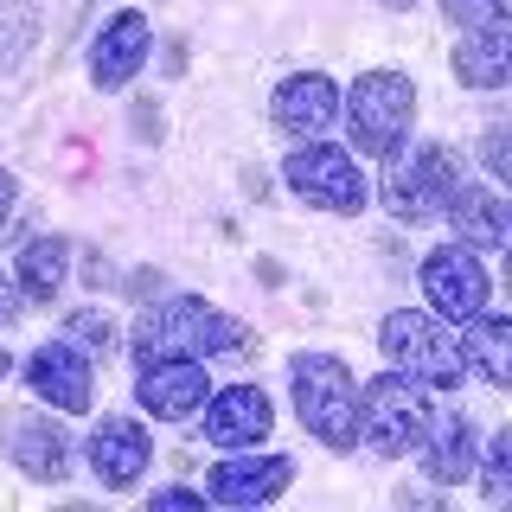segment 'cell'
Wrapping results in <instances>:
<instances>
[{
	"label": "cell",
	"instance_id": "obj_1",
	"mask_svg": "<svg viewBox=\"0 0 512 512\" xmlns=\"http://www.w3.org/2000/svg\"><path fill=\"white\" fill-rule=\"evenodd\" d=\"M244 340H250V333L237 327L224 308L199 301V295L141 308V320H135V359L141 365H154V359H212V352H231Z\"/></svg>",
	"mask_w": 512,
	"mask_h": 512
},
{
	"label": "cell",
	"instance_id": "obj_2",
	"mask_svg": "<svg viewBox=\"0 0 512 512\" xmlns=\"http://www.w3.org/2000/svg\"><path fill=\"white\" fill-rule=\"evenodd\" d=\"M295 416H301V429L327 448L359 442V384H352L346 359H333V352H301L295 359Z\"/></svg>",
	"mask_w": 512,
	"mask_h": 512
},
{
	"label": "cell",
	"instance_id": "obj_3",
	"mask_svg": "<svg viewBox=\"0 0 512 512\" xmlns=\"http://www.w3.org/2000/svg\"><path fill=\"white\" fill-rule=\"evenodd\" d=\"M378 346H384V359H391V372H404L416 384L455 391V384L468 378V352H461V340L442 327L436 314H423V308H397L378 327Z\"/></svg>",
	"mask_w": 512,
	"mask_h": 512
},
{
	"label": "cell",
	"instance_id": "obj_4",
	"mask_svg": "<svg viewBox=\"0 0 512 512\" xmlns=\"http://www.w3.org/2000/svg\"><path fill=\"white\" fill-rule=\"evenodd\" d=\"M429 397L423 384L404 372H378L359 384V442L378 448V455H416L429 436Z\"/></svg>",
	"mask_w": 512,
	"mask_h": 512
},
{
	"label": "cell",
	"instance_id": "obj_5",
	"mask_svg": "<svg viewBox=\"0 0 512 512\" xmlns=\"http://www.w3.org/2000/svg\"><path fill=\"white\" fill-rule=\"evenodd\" d=\"M391 160V173H384V205H391L397 224H423V218H442L448 192L461 186V160L455 148H442V141H404Z\"/></svg>",
	"mask_w": 512,
	"mask_h": 512
},
{
	"label": "cell",
	"instance_id": "obj_6",
	"mask_svg": "<svg viewBox=\"0 0 512 512\" xmlns=\"http://www.w3.org/2000/svg\"><path fill=\"white\" fill-rule=\"evenodd\" d=\"M346 122L359 154H397L416 128V84L404 71H365L346 90Z\"/></svg>",
	"mask_w": 512,
	"mask_h": 512
},
{
	"label": "cell",
	"instance_id": "obj_7",
	"mask_svg": "<svg viewBox=\"0 0 512 512\" xmlns=\"http://www.w3.org/2000/svg\"><path fill=\"white\" fill-rule=\"evenodd\" d=\"M282 173L308 205H320V212H340V218L365 212V173H359V160L346 148H333V141H301Z\"/></svg>",
	"mask_w": 512,
	"mask_h": 512
},
{
	"label": "cell",
	"instance_id": "obj_8",
	"mask_svg": "<svg viewBox=\"0 0 512 512\" xmlns=\"http://www.w3.org/2000/svg\"><path fill=\"white\" fill-rule=\"evenodd\" d=\"M423 295H429V308L448 314V320H468V314L487 308L493 282H487V269H480L474 244H442V250H429V256H423Z\"/></svg>",
	"mask_w": 512,
	"mask_h": 512
},
{
	"label": "cell",
	"instance_id": "obj_9",
	"mask_svg": "<svg viewBox=\"0 0 512 512\" xmlns=\"http://www.w3.org/2000/svg\"><path fill=\"white\" fill-rule=\"evenodd\" d=\"M205 397H212V384H205L199 359H154V365H141V378H135V404L148 416H160V423H180Z\"/></svg>",
	"mask_w": 512,
	"mask_h": 512
},
{
	"label": "cell",
	"instance_id": "obj_10",
	"mask_svg": "<svg viewBox=\"0 0 512 512\" xmlns=\"http://www.w3.org/2000/svg\"><path fill=\"white\" fill-rule=\"evenodd\" d=\"M154 52V26H148V13H116L103 32H96V45H90V84L96 90H122L128 77L148 64Z\"/></svg>",
	"mask_w": 512,
	"mask_h": 512
},
{
	"label": "cell",
	"instance_id": "obj_11",
	"mask_svg": "<svg viewBox=\"0 0 512 512\" xmlns=\"http://www.w3.org/2000/svg\"><path fill=\"white\" fill-rule=\"evenodd\" d=\"M269 116H276L282 135L295 141H320L333 128V116H340V90H333L327 71H295L288 84L276 90V103H269Z\"/></svg>",
	"mask_w": 512,
	"mask_h": 512
},
{
	"label": "cell",
	"instance_id": "obj_12",
	"mask_svg": "<svg viewBox=\"0 0 512 512\" xmlns=\"http://www.w3.org/2000/svg\"><path fill=\"white\" fill-rule=\"evenodd\" d=\"M148 461H154V448H148V429H141L135 416H103V423L90 429V474L103 480L109 493L135 487Z\"/></svg>",
	"mask_w": 512,
	"mask_h": 512
},
{
	"label": "cell",
	"instance_id": "obj_13",
	"mask_svg": "<svg viewBox=\"0 0 512 512\" xmlns=\"http://www.w3.org/2000/svg\"><path fill=\"white\" fill-rule=\"evenodd\" d=\"M199 410H205V436L218 448H256L269 436V423H276V410H269V397L256 384H224Z\"/></svg>",
	"mask_w": 512,
	"mask_h": 512
},
{
	"label": "cell",
	"instance_id": "obj_14",
	"mask_svg": "<svg viewBox=\"0 0 512 512\" xmlns=\"http://www.w3.org/2000/svg\"><path fill=\"white\" fill-rule=\"evenodd\" d=\"M26 384H32V397H45L52 410H90V359L77 352V340H52V346H39L26 359Z\"/></svg>",
	"mask_w": 512,
	"mask_h": 512
},
{
	"label": "cell",
	"instance_id": "obj_15",
	"mask_svg": "<svg viewBox=\"0 0 512 512\" xmlns=\"http://www.w3.org/2000/svg\"><path fill=\"white\" fill-rule=\"evenodd\" d=\"M423 474L436 480V487H461V480H474L480 455H474V423L461 410H436L429 416V436H423Z\"/></svg>",
	"mask_w": 512,
	"mask_h": 512
},
{
	"label": "cell",
	"instance_id": "obj_16",
	"mask_svg": "<svg viewBox=\"0 0 512 512\" xmlns=\"http://www.w3.org/2000/svg\"><path fill=\"white\" fill-rule=\"evenodd\" d=\"M288 480H295V461H288V455H263V461H218L212 480H205V493H212L218 506H269L276 493H288Z\"/></svg>",
	"mask_w": 512,
	"mask_h": 512
},
{
	"label": "cell",
	"instance_id": "obj_17",
	"mask_svg": "<svg viewBox=\"0 0 512 512\" xmlns=\"http://www.w3.org/2000/svg\"><path fill=\"white\" fill-rule=\"evenodd\" d=\"M455 77L468 90H500L512 77V26L493 20V26H468L455 45Z\"/></svg>",
	"mask_w": 512,
	"mask_h": 512
},
{
	"label": "cell",
	"instance_id": "obj_18",
	"mask_svg": "<svg viewBox=\"0 0 512 512\" xmlns=\"http://www.w3.org/2000/svg\"><path fill=\"white\" fill-rule=\"evenodd\" d=\"M13 461H20L26 480H39V487H58V480L71 474V436H64L52 416H32V423L13 429Z\"/></svg>",
	"mask_w": 512,
	"mask_h": 512
},
{
	"label": "cell",
	"instance_id": "obj_19",
	"mask_svg": "<svg viewBox=\"0 0 512 512\" xmlns=\"http://www.w3.org/2000/svg\"><path fill=\"white\" fill-rule=\"evenodd\" d=\"M442 218L455 224L461 244H480V250H500L506 244V205H500V192H487V186H468V180H461L455 192H448Z\"/></svg>",
	"mask_w": 512,
	"mask_h": 512
},
{
	"label": "cell",
	"instance_id": "obj_20",
	"mask_svg": "<svg viewBox=\"0 0 512 512\" xmlns=\"http://www.w3.org/2000/svg\"><path fill=\"white\" fill-rule=\"evenodd\" d=\"M461 352L480 365V378L487 384H512V327H506V314H468L461 320Z\"/></svg>",
	"mask_w": 512,
	"mask_h": 512
},
{
	"label": "cell",
	"instance_id": "obj_21",
	"mask_svg": "<svg viewBox=\"0 0 512 512\" xmlns=\"http://www.w3.org/2000/svg\"><path fill=\"white\" fill-rule=\"evenodd\" d=\"M64 256H71V244H64V237H32V244L20 250V288H26L32 301H52V295H58Z\"/></svg>",
	"mask_w": 512,
	"mask_h": 512
},
{
	"label": "cell",
	"instance_id": "obj_22",
	"mask_svg": "<svg viewBox=\"0 0 512 512\" xmlns=\"http://www.w3.org/2000/svg\"><path fill=\"white\" fill-rule=\"evenodd\" d=\"M506 493H512V436H493V448H487V500L506 506Z\"/></svg>",
	"mask_w": 512,
	"mask_h": 512
},
{
	"label": "cell",
	"instance_id": "obj_23",
	"mask_svg": "<svg viewBox=\"0 0 512 512\" xmlns=\"http://www.w3.org/2000/svg\"><path fill=\"white\" fill-rule=\"evenodd\" d=\"M506 7H512V0H442V13H448V20H455L461 32H468V26H493V20H506Z\"/></svg>",
	"mask_w": 512,
	"mask_h": 512
},
{
	"label": "cell",
	"instance_id": "obj_24",
	"mask_svg": "<svg viewBox=\"0 0 512 512\" xmlns=\"http://www.w3.org/2000/svg\"><path fill=\"white\" fill-rule=\"evenodd\" d=\"M71 340H84V346H96V352H109V346H116V327H109V314L77 308V314H71Z\"/></svg>",
	"mask_w": 512,
	"mask_h": 512
},
{
	"label": "cell",
	"instance_id": "obj_25",
	"mask_svg": "<svg viewBox=\"0 0 512 512\" xmlns=\"http://www.w3.org/2000/svg\"><path fill=\"white\" fill-rule=\"evenodd\" d=\"M480 160H487L493 180H506V173H512V141H506V128H487V135H480Z\"/></svg>",
	"mask_w": 512,
	"mask_h": 512
},
{
	"label": "cell",
	"instance_id": "obj_26",
	"mask_svg": "<svg viewBox=\"0 0 512 512\" xmlns=\"http://www.w3.org/2000/svg\"><path fill=\"white\" fill-rule=\"evenodd\" d=\"M154 506H180V512H186V506H205V493H192V487H160Z\"/></svg>",
	"mask_w": 512,
	"mask_h": 512
},
{
	"label": "cell",
	"instance_id": "obj_27",
	"mask_svg": "<svg viewBox=\"0 0 512 512\" xmlns=\"http://www.w3.org/2000/svg\"><path fill=\"white\" fill-rule=\"evenodd\" d=\"M20 314H26V308H20V288H13L7 276H0V327H13Z\"/></svg>",
	"mask_w": 512,
	"mask_h": 512
},
{
	"label": "cell",
	"instance_id": "obj_28",
	"mask_svg": "<svg viewBox=\"0 0 512 512\" xmlns=\"http://www.w3.org/2000/svg\"><path fill=\"white\" fill-rule=\"evenodd\" d=\"M13 205H20V180H13V173L0 167V224L13 218Z\"/></svg>",
	"mask_w": 512,
	"mask_h": 512
},
{
	"label": "cell",
	"instance_id": "obj_29",
	"mask_svg": "<svg viewBox=\"0 0 512 512\" xmlns=\"http://www.w3.org/2000/svg\"><path fill=\"white\" fill-rule=\"evenodd\" d=\"M7 372H13V352H7V346H0V378H7Z\"/></svg>",
	"mask_w": 512,
	"mask_h": 512
},
{
	"label": "cell",
	"instance_id": "obj_30",
	"mask_svg": "<svg viewBox=\"0 0 512 512\" xmlns=\"http://www.w3.org/2000/svg\"><path fill=\"white\" fill-rule=\"evenodd\" d=\"M384 7H416V0H384Z\"/></svg>",
	"mask_w": 512,
	"mask_h": 512
}]
</instances>
